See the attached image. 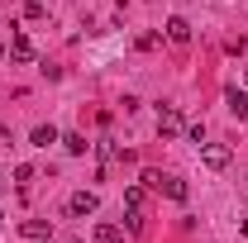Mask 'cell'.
<instances>
[{
  "label": "cell",
  "mask_w": 248,
  "mask_h": 243,
  "mask_svg": "<svg viewBox=\"0 0 248 243\" xmlns=\"http://www.w3.org/2000/svg\"><path fill=\"white\" fill-rule=\"evenodd\" d=\"M143 186H153V191H162V196H172V200H186V182H177V177H162V172H143Z\"/></svg>",
  "instance_id": "6da1fadb"
},
{
  "label": "cell",
  "mask_w": 248,
  "mask_h": 243,
  "mask_svg": "<svg viewBox=\"0 0 248 243\" xmlns=\"http://www.w3.org/2000/svg\"><path fill=\"white\" fill-rule=\"evenodd\" d=\"M157 134L162 138H177L182 134V110L177 105H157Z\"/></svg>",
  "instance_id": "7a4b0ae2"
},
{
  "label": "cell",
  "mask_w": 248,
  "mask_h": 243,
  "mask_svg": "<svg viewBox=\"0 0 248 243\" xmlns=\"http://www.w3.org/2000/svg\"><path fill=\"white\" fill-rule=\"evenodd\" d=\"M201 162H205L210 172H224V167H229V148H224V143H201Z\"/></svg>",
  "instance_id": "3957f363"
},
{
  "label": "cell",
  "mask_w": 248,
  "mask_h": 243,
  "mask_svg": "<svg viewBox=\"0 0 248 243\" xmlns=\"http://www.w3.org/2000/svg\"><path fill=\"white\" fill-rule=\"evenodd\" d=\"M95 191H72V200H67V210L77 214V219H86V214H95Z\"/></svg>",
  "instance_id": "277c9868"
},
{
  "label": "cell",
  "mask_w": 248,
  "mask_h": 243,
  "mask_svg": "<svg viewBox=\"0 0 248 243\" xmlns=\"http://www.w3.org/2000/svg\"><path fill=\"white\" fill-rule=\"evenodd\" d=\"M10 58L15 62H33V43H29L24 29H15V38H10Z\"/></svg>",
  "instance_id": "5b68a950"
},
{
  "label": "cell",
  "mask_w": 248,
  "mask_h": 243,
  "mask_svg": "<svg viewBox=\"0 0 248 243\" xmlns=\"http://www.w3.org/2000/svg\"><path fill=\"white\" fill-rule=\"evenodd\" d=\"M24 229V239H33V243H43V239H53V219H24L19 224Z\"/></svg>",
  "instance_id": "8992f818"
},
{
  "label": "cell",
  "mask_w": 248,
  "mask_h": 243,
  "mask_svg": "<svg viewBox=\"0 0 248 243\" xmlns=\"http://www.w3.org/2000/svg\"><path fill=\"white\" fill-rule=\"evenodd\" d=\"M167 43H177V48L191 43V24H186L182 15H172V19H167Z\"/></svg>",
  "instance_id": "52a82bcc"
},
{
  "label": "cell",
  "mask_w": 248,
  "mask_h": 243,
  "mask_svg": "<svg viewBox=\"0 0 248 243\" xmlns=\"http://www.w3.org/2000/svg\"><path fill=\"white\" fill-rule=\"evenodd\" d=\"M95 243H124V229L110 224V219H100V224H95Z\"/></svg>",
  "instance_id": "ba28073f"
},
{
  "label": "cell",
  "mask_w": 248,
  "mask_h": 243,
  "mask_svg": "<svg viewBox=\"0 0 248 243\" xmlns=\"http://www.w3.org/2000/svg\"><path fill=\"white\" fill-rule=\"evenodd\" d=\"M224 100H229V110H234L239 120H248V95L239 91V86H229V91H224Z\"/></svg>",
  "instance_id": "9c48e42d"
},
{
  "label": "cell",
  "mask_w": 248,
  "mask_h": 243,
  "mask_svg": "<svg viewBox=\"0 0 248 243\" xmlns=\"http://www.w3.org/2000/svg\"><path fill=\"white\" fill-rule=\"evenodd\" d=\"M29 138H33V148H48V143H62V138H58V129H53V124H38V129H33Z\"/></svg>",
  "instance_id": "30bf717a"
},
{
  "label": "cell",
  "mask_w": 248,
  "mask_h": 243,
  "mask_svg": "<svg viewBox=\"0 0 248 243\" xmlns=\"http://www.w3.org/2000/svg\"><path fill=\"white\" fill-rule=\"evenodd\" d=\"M62 148L72 152V157H81V152H86V138H81V134H62Z\"/></svg>",
  "instance_id": "8fae6325"
},
{
  "label": "cell",
  "mask_w": 248,
  "mask_h": 243,
  "mask_svg": "<svg viewBox=\"0 0 248 243\" xmlns=\"http://www.w3.org/2000/svg\"><path fill=\"white\" fill-rule=\"evenodd\" d=\"M15 182L29 191V182H33V167H29V162H19V167H15Z\"/></svg>",
  "instance_id": "7c38bea8"
},
{
  "label": "cell",
  "mask_w": 248,
  "mask_h": 243,
  "mask_svg": "<svg viewBox=\"0 0 248 243\" xmlns=\"http://www.w3.org/2000/svg\"><path fill=\"white\" fill-rule=\"evenodd\" d=\"M24 15H29V19H43V15H48V5H43V0H29V5H24Z\"/></svg>",
  "instance_id": "4fadbf2b"
},
{
  "label": "cell",
  "mask_w": 248,
  "mask_h": 243,
  "mask_svg": "<svg viewBox=\"0 0 248 243\" xmlns=\"http://www.w3.org/2000/svg\"><path fill=\"white\" fill-rule=\"evenodd\" d=\"M239 229H244V239H248V219H239Z\"/></svg>",
  "instance_id": "5bb4252c"
},
{
  "label": "cell",
  "mask_w": 248,
  "mask_h": 243,
  "mask_svg": "<svg viewBox=\"0 0 248 243\" xmlns=\"http://www.w3.org/2000/svg\"><path fill=\"white\" fill-rule=\"evenodd\" d=\"M0 224H5V210H0Z\"/></svg>",
  "instance_id": "9a60e30c"
},
{
  "label": "cell",
  "mask_w": 248,
  "mask_h": 243,
  "mask_svg": "<svg viewBox=\"0 0 248 243\" xmlns=\"http://www.w3.org/2000/svg\"><path fill=\"white\" fill-rule=\"evenodd\" d=\"M0 58H5V48H0Z\"/></svg>",
  "instance_id": "2e32d148"
},
{
  "label": "cell",
  "mask_w": 248,
  "mask_h": 243,
  "mask_svg": "<svg viewBox=\"0 0 248 243\" xmlns=\"http://www.w3.org/2000/svg\"><path fill=\"white\" fill-rule=\"evenodd\" d=\"M0 5H5V0H0Z\"/></svg>",
  "instance_id": "e0dca14e"
}]
</instances>
